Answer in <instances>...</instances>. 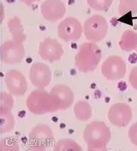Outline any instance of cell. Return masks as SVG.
<instances>
[{"label": "cell", "instance_id": "1", "mask_svg": "<svg viewBox=\"0 0 137 151\" xmlns=\"http://www.w3.org/2000/svg\"><path fill=\"white\" fill-rule=\"evenodd\" d=\"M83 137L88 145V150H106V145L111 139V131L105 122L96 120L86 125Z\"/></svg>", "mask_w": 137, "mask_h": 151}, {"label": "cell", "instance_id": "2", "mask_svg": "<svg viewBox=\"0 0 137 151\" xmlns=\"http://www.w3.org/2000/svg\"><path fill=\"white\" fill-rule=\"evenodd\" d=\"M26 107L34 115H45L60 110V102L54 95L42 90L31 92L26 99Z\"/></svg>", "mask_w": 137, "mask_h": 151}, {"label": "cell", "instance_id": "3", "mask_svg": "<svg viewBox=\"0 0 137 151\" xmlns=\"http://www.w3.org/2000/svg\"><path fill=\"white\" fill-rule=\"evenodd\" d=\"M101 59V50L95 42L83 43L75 56V66L83 73L93 71Z\"/></svg>", "mask_w": 137, "mask_h": 151}, {"label": "cell", "instance_id": "4", "mask_svg": "<svg viewBox=\"0 0 137 151\" xmlns=\"http://www.w3.org/2000/svg\"><path fill=\"white\" fill-rule=\"evenodd\" d=\"M108 24L106 19L101 15L95 14L88 18L83 23V34L91 42L103 40L108 32Z\"/></svg>", "mask_w": 137, "mask_h": 151}, {"label": "cell", "instance_id": "5", "mask_svg": "<svg viewBox=\"0 0 137 151\" xmlns=\"http://www.w3.org/2000/svg\"><path fill=\"white\" fill-rule=\"evenodd\" d=\"M53 132L49 125L39 124L30 132V148L34 150H44L53 140Z\"/></svg>", "mask_w": 137, "mask_h": 151}, {"label": "cell", "instance_id": "6", "mask_svg": "<svg viewBox=\"0 0 137 151\" xmlns=\"http://www.w3.org/2000/svg\"><path fill=\"white\" fill-rule=\"evenodd\" d=\"M126 73V65L124 60L116 55L110 56L101 65V73L108 80H121Z\"/></svg>", "mask_w": 137, "mask_h": 151}, {"label": "cell", "instance_id": "7", "mask_svg": "<svg viewBox=\"0 0 137 151\" xmlns=\"http://www.w3.org/2000/svg\"><path fill=\"white\" fill-rule=\"evenodd\" d=\"M25 56L23 42L16 40H8L1 45V61L6 65H15L21 63Z\"/></svg>", "mask_w": 137, "mask_h": 151}, {"label": "cell", "instance_id": "8", "mask_svg": "<svg viewBox=\"0 0 137 151\" xmlns=\"http://www.w3.org/2000/svg\"><path fill=\"white\" fill-rule=\"evenodd\" d=\"M83 28L81 23L76 18L66 17L58 26V35L65 42L77 41L81 37Z\"/></svg>", "mask_w": 137, "mask_h": 151}, {"label": "cell", "instance_id": "9", "mask_svg": "<svg viewBox=\"0 0 137 151\" xmlns=\"http://www.w3.org/2000/svg\"><path fill=\"white\" fill-rule=\"evenodd\" d=\"M108 118L111 123L115 126L125 127L132 119V110L126 103H116L110 107Z\"/></svg>", "mask_w": 137, "mask_h": 151}, {"label": "cell", "instance_id": "10", "mask_svg": "<svg viewBox=\"0 0 137 151\" xmlns=\"http://www.w3.org/2000/svg\"><path fill=\"white\" fill-rule=\"evenodd\" d=\"M64 54L62 46L56 40L46 38L39 46V55L43 60L49 63L59 60Z\"/></svg>", "mask_w": 137, "mask_h": 151}, {"label": "cell", "instance_id": "11", "mask_svg": "<svg viewBox=\"0 0 137 151\" xmlns=\"http://www.w3.org/2000/svg\"><path fill=\"white\" fill-rule=\"evenodd\" d=\"M5 85L10 94L22 96L27 90V82L24 75L17 70H10L5 75Z\"/></svg>", "mask_w": 137, "mask_h": 151}, {"label": "cell", "instance_id": "12", "mask_svg": "<svg viewBox=\"0 0 137 151\" xmlns=\"http://www.w3.org/2000/svg\"><path fill=\"white\" fill-rule=\"evenodd\" d=\"M29 78L34 86L43 90L51 83V71L44 63H34L30 69Z\"/></svg>", "mask_w": 137, "mask_h": 151}, {"label": "cell", "instance_id": "13", "mask_svg": "<svg viewBox=\"0 0 137 151\" xmlns=\"http://www.w3.org/2000/svg\"><path fill=\"white\" fill-rule=\"evenodd\" d=\"M65 4L61 0H46L41 6L43 17L50 22H56L62 19L66 14Z\"/></svg>", "mask_w": 137, "mask_h": 151}, {"label": "cell", "instance_id": "14", "mask_svg": "<svg viewBox=\"0 0 137 151\" xmlns=\"http://www.w3.org/2000/svg\"><path fill=\"white\" fill-rule=\"evenodd\" d=\"M54 95L60 102V110H64L68 109L73 104L74 95L71 89L64 84H59L51 88L49 92Z\"/></svg>", "mask_w": 137, "mask_h": 151}, {"label": "cell", "instance_id": "15", "mask_svg": "<svg viewBox=\"0 0 137 151\" xmlns=\"http://www.w3.org/2000/svg\"><path fill=\"white\" fill-rule=\"evenodd\" d=\"M118 45L124 52L136 50L137 47V33L132 30L125 31L121 35Z\"/></svg>", "mask_w": 137, "mask_h": 151}, {"label": "cell", "instance_id": "16", "mask_svg": "<svg viewBox=\"0 0 137 151\" xmlns=\"http://www.w3.org/2000/svg\"><path fill=\"white\" fill-rule=\"evenodd\" d=\"M8 27L10 32L13 36V40L24 42L26 40V35L24 32V27L19 18L15 17L11 19L8 23Z\"/></svg>", "mask_w": 137, "mask_h": 151}, {"label": "cell", "instance_id": "17", "mask_svg": "<svg viewBox=\"0 0 137 151\" xmlns=\"http://www.w3.org/2000/svg\"><path fill=\"white\" fill-rule=\"evenodd\" d=\"M73 112L76 119L80 121H86L91 118L92 110L87 102L78 101L73 107Z\"/></svg>", "mask_w": 137, "mask_h": 151}, {"label": "cell", "instance_id": "18", "mask_svg": "<svg viewBox=\"0 0 137 151\" xmlns=\"http://www.w3.org/2000/svg\"><path fill=\"white\" fill-rule=\"evenodd\" d=\"M54 151H81L82 148L74 140L71 139H61L56 143Z\"/></svg>", "mask_w": 137, "mask_h": 151}, {"label": "cell", "instance_id": "19", "mask_svg": "<svg viewBox=\"0 0 137 151\" xmlns=\"http://www.w3.org/2000/svg\"><path fill=\"white\" fill-rule=\"evenodd\" d=\"M128 12L135 14L137 12V0H121L118 6V13L124 15Z\"/></svg>", "mask_w": 137, "mask_h": 151}, {"label": "cell", "instance_id": "20", "mask_svg": "<svg viewBox=\"0 0 137 151\" xmlns=\"http://www.w3.org/2000/svg\"><path fill=\"white\" fill-rule=\"evenodd\" d=\"M14 106V100L9 94L2 92L1 93V104H0V115L10 113Z\"/></svg>", "mask_w": 137, "mask_h": 151}, {"label": "cell", "instance_id": "21", "mask_svg": "<svg viewBox=\"0 0 137 151\" xmlns=\"http://www.w3.org/2000/svg\"><path fill=\"white\" fill-rule=\"evenodd\" d=\"M1 133H6L13 130L14 127V119L11 113L1 115Z\"/></svg>", "mask_w": 137, "mask_h": 151}, {"label": "cell", "instance_id": "22", "mask_svg": "<svg viewBox=\"0 0 137 151\" xmlns=\"http://www.w3.org/2000/svg\"><path fill=\"white\" fill-rule=\"evenodd\" d=\"M112 2L113 0H87L88 6L96 11H108Z\"/></svg>", "mask_w": 137, "mask_h": 151}, {"label": "cell", "instance_id": "23", "mask_svg": "<svg viewBox=\"0 0 137 151\" xmlns=\"http://www.w3.org/2000/svg\"><path fill=\"white\" fill-rule=\"evenodd\" d=\"M1 150H19V145L11 139H4L1 141Z\"/></svg>", "mask_w": 137, "mask_h": 151}, {"label": "cell", "instance_id": "24", "mask_svg": "<svg viewBox=\"0 0 137 151\" xmlns=\"http://www.w3.org/2000/svg\"><path fill=\"white\" fill-rule=\"evenodd\" d=\"M128 137L133 145L137 146V122L133 124L128 130Z\"/></svg>", "mask_w": 137, "mask_h": 151}, {"label": "cell", "instance_id": "25", "mask_svg": "<svg viewBox=\"0 0 137 151\" xmlns=\"http://www.w3.org/2000/svg\"><path fill=\"white\" fill-rule=\"evenodd\" d=\"M129 83L133 88L137 90V67H135L130 72Z\"/></svg>", "mask_w": 137, "mask_h": 151}, {"label": "cell", "instance_id": "26", "mask_svg": "<svg viewBox=\"0 0 137 151\" xmlns=\"http://www.w3.org/2000/svg\"><path fill=\"white\" fill-rule=\"evenodd\" d=\"M39 1V0H21V2H23L24 4L27 5V6H30V5H31L32 4H34V3Z\"/></svg>", "mask_w": 137, "mask_h": 151}, {"label": "cell", "instance_id": "27", "mask_svg": "<svg viewBox=\"0 0 137 151\" xmlns=\"http://www.w3.org/2000/svg\"><path fill=\"white\" fill-rule=\"evenodd\" d=\"M136 51H137V47H136Z\"/></svg>", "mask_w": 137, "mask_h": 151}]
</instances>
